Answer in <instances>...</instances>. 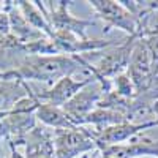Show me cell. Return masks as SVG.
Masks as SVG:
<instances>
[{"instance_id": "cell-22", "label": "cell", "mask_w": 158, "mask_h": 158, "mask_svg": "<svg viewBox=\"0 0 158 158\" xmlns=\"http://www.w3.org/2000/svg\"><path fill=\"white\" fill-rule=\"evenodd\" d=\"M3 138H2V135H0V158H5V153H3Z\"/></svg>"}, {"instance_id": "cell-16", "label": "cell", "mask_w": 158, "mask_h": 158, "mask_svg": "<svg viewBox=\"0 0 158 158\" xmlns=\"http://www.w3.org/2000/svg\"><path fill=\"white\" fill-rule=\"evenodd\" d=\"M16 5L21 10V13L24 15V18L27 19V22L32 25L33 29H36L38 32H41L43 35H46L48 38L52 40L54 36V30H52L51 24L46 18L44 13V6L43 2H27V0H16Z\"/></svg>"}, {"instance_id": "cell-11", "label": "cell", "mask_w": 158, "mask_h": 158, "mask_svg": "<svg viewBox=\"0 0 158 158\" xmlns=\"http://www.w3.org/2000/svg\"><path fill=\"white\" fill-rule=\"evenodd\" d=\"M85 85H89V84L79 82L76 79H73L71 76H67V77L59 79L54 85H51L46 90L35 92V97L41 103H48V104H52V106L63 108L65 104H67L79 90H82Z\"/></svg>"}, {"instance_id": "cell-20", "label": "cell", "mask_w": 158, "mask_h": 158, "mask_svg": "<svg viewBox=\"0 0 158 158\" xmlns=\"http://www.w3.org/2000/svg\"><path fill=\"white\" fill-rule=\"evenodd\" d=\"M10 150H11V155H10V158H25L19 150H18V147L15 146V144H10Z\"/></svg>"}, {"instance_id": "cell-7", "label": "cell", "mask_w": 158, "mask_h": 158, "mask_svg": "<svg viewBox=\"0 0 158 158\" xmlns=\"http://www.w3.org/2000/svg\"><path fill=\"white\" fill-rule=\"evenodd\" d=\"M127 74L133 81L138 94H142L147 89H150L152 84L156 81L153 77V73H152L150 54H149L147 46H146L142 38H138L135 46H133L131 57H130L128 67H127Z\"/></svg>"}, {"instance_id": "cell-13", "label": "cell", "mask_w": 158, "mask_h": 158, "mask_svg": "<svg viewBox=\"0 0 158 158\" xmlns=\"http://www.w3.org/2000/svg\"><path fill=\"white\" fill-rule=\"evenodd\" d=\"M32 94V87L29 82L19 79H3L0 77V112L8 114L13 106L22 98Z\"/></svg>"}, {"instance_id": "cell-18", "label": "cell", "mask_w": 158, "mask_h": 158, "mask_svg": "<svg viewBox=\"0 0 158 158\" xmlns=\"http://www.w3.org/2000/svg\"><path fill=\"white\" fill-rule=\"evenodd\" d=\"M144 43L147 46V51L150 54V60H152V73L153 77L158 79V25L155 29H146L142 32Z\"/></svg>"}, {"instance_id": "cell-1", "label": "cell", "mask_w": 158, "mask_h": 158, "mask_svg": "<svg viewBox=\"0 0 158 158\" xmlns=\"http://www.w3.org/2000/svg\"><path fill=\"white\" fill-rule=\"evenodd\" d=\"M84 63V56H32L27 54L15 70L0 73L3 79L19 81H40L48 85H54L59 79L73 76Z\"/></svg>"}, {"instance_id": "cell-19", "label": "cell", "mask_w": 158, "mask_h": 158, "mask_svg": "<svg viewBox=\"0 0 158 158\" xmlns=\"http://www.w3.org/2000/svg\"><path fill=\"white\" fill-rule=\"evenodd\" d=\"M111 84H112V90L123 98H135L138 95L136 87L133 81L130 79V76L127 74V71L117 74L114 79H111Z\"/></svg>"}, {"instance_id": "cell-24", "label": "cell", "mask_w": 158, "mask_h": 158, "mask_svg": "<svg viewBox=\"0 0 158 158\" xmlns=\"http://www.w3.org/2000/svg\"><path fill=\"white\" fill-rule=\"evenodd\" d=\"M82 158H87V155H82Z\"/></svg>"}, {"instance_id": "cell-8", "label": "cell", "mask_w": 158, "mask_h": 158, "mask_svg": "<svg viewBox=\"0 0 158 158\" xmlns=\"http://www.w3.org/2000/svg\"><path fill=\"white\" fill-rule=\"evenodd\" d=\"M153 127H156V122L138 125V123H131V122L125 120L122 123H117V125L103 128V130H89V135L94 139V142L97 144V149H98L101 146H117V144H123V142L130 141L131 138L138 136L141 131L153 128Z\"/></svg>"}, {"instance_id": "cell-14", "label": "cell", "mask_w": 158, "mask_h": 158, "mask_svg": "<svg viewBox=\"0 0 158 158\" xmlns=\"http://www.w3.org/2000/svg\"><path fill=\"white\" fill-rule=\"evenodd\" d=\"M8 16H10V30H11L10 35H13L22 44L36 41V40H41V38L46 36L41 32H38L36 29H33L32 25L27 22V19L24 18L21 10L18 8L16 2H10Z\"/></svg>"}, {"instance_id": "cell-4", "label": "cell", "mask_w": 158, "mask_h": 158, "mask_svg": "<svg viewBox=\"0 0 158 158\" xmlns=\"http://www.w3.org/2000/svg\"><path fill=\"white\" fill-rule=\"evenodd\" d=\"M54 133L56 158H76L97 149V144L90 138L85 127L71 130H52Z\"/></svg>"}, {"instance_id": "cell-3", "label": "cell", "mask_w": 158, "mask_h": 158, "mask_svg": "<svg viewBox=\"0 0 158 158\" xmlns=\"http://www.w3.org/2000/svg\"><path fill=\"white\" fill-rule=\"evenodd\" d=\"M138 38L141 36H127L123 43L104 49V54L98 57V62L92 63L95 74L101 82L111 81L117 74L127 71L128 62L131 57V51H133V46Z\"/></svg>"}, {"instance_id": "cell-2", "label": "cell", "mask_w": 158, "mask_h": 158, "mask_svg": "<svg viewBox=\"0 0 158 158\" xmlns=\"http://www.w3.org/2000/svg\"><path fill=\"white\" fill-rule=\"evenodd\" d=\"M90 6L95 10L98 18L106 22V30L111 27L123 30L128 36H142V32L146 30V21L144 18L139 19L131 13L122 2L117 0H89Z\"/></svg>"}, {"instance_id": "cell-17", "label": "cell", "mask_w": 158, "mask_h": 158, "mask_svg": "<svg viewBox=\"0 0 158 158\" xmlns=\"http://www.w3.org/2000/svg\"><path fill=\"white\" fill-rule=\"evenodd\" d=\"M127 118L115 111L104 109V108H95L94 111H90L87 115H84L81 120L77 122V127L92 125L94 130H103V128H108V127H112V125H117V123H122Z\"/></svg>"}, {"instance_id": "cell-12", "label": "cell", "mask_w": 158, "mask_h": 158, "mask_svg": "<svg viewBox=\"0 0 158 158\" xmlns=\"http://www.w3.org/2000/svg\"><path fill=\"white\" fill-rule=\"evenodd\" d=\"M25 158H56L54 133L41 123L36 125L24 139Z\"/></svg>"}, {"instance_id": "cell-23", "label": "cell", "mask_w": 158, "mask_h": 158, "mask_svg": "<svg viewBox=\"0 0 158 158\" xmlns=\"http://www.w3.org/2000/svg\"><path fill=\"white\" fill-rule=\"evenodd\" d=\"M3 115H5V114H2V112H0V120H2V117H3Z\"/></svg>"}, {"instance_id": "cell-9", "label": "cell", "mask_w": 158, "mask_h": 158, "mask_svg": "<svg viewBox=\"0 0 158 158\" xmlns=\"http://www.w3.org/2000/svg\"><path fill=\"white\" fill-rule=\"evenodd\" d=\"M101 158H158V139L150 138H131L130 142L117 146H101L98 147Z\"/></svg>"}, {"instance_id": "cell-6", "label": "cell", "mask_w": 158, "mask_h": 158, "mask_svg": "<svg viewBox=\"0 0 158 158\" xmlns=\"http://www.w3.org/2000/svg\"><path fill=\"white\" fill-rule=\"evenodd\" d=\"M111 89H112L111 81L92 82V84L85 85L82 90H79L77 94L63 106V111L70 115L73 123L77 127V122L81 120L84 115H87L90 111H94L97 108L98 101L101 100V97L106 94V92H109Z\"/></svg>"}, {"instance_id": "cell-10", "label": "cell", "mask_w": 158, "mask_h": 158, "mask_svg": "<svg viewBox=\"0 0 158 158\" xmlns=\"http://www.w3.org/2000/svg\"><path fill=\"white\" fill-rule=\"evenodd\" d=\"M38 125L35 114H18V112H8L0 120V135L8 144L22 146L24 139L30 131Z\"/></svg>"}, {"instance_id": "cell-5", "label": "cell", "mask_w": 158, "mask_h": 158, "mask_svg": "<svg viewBox=\"0 0 158 158\" xmlns=\"http://www.w3.org/2000/svg\"><path fill=\"white\" fill-rule=\"evenodd\" d=\"M44 13L54 32H70L81 38H85V30L94 25V21L76 18L70 13L71 2H44Z\"/></svg>"}, {"instance_id": "cell-15", "label": "cell", "mask_w": 158, "mask_h": 158, "mask_svg": "<svg viewBox=\"0 0 158 158\" xmlns=\"http://www.w3.org/2000/svg\"><path fill=\"white\" fill-rule=\"evenodd\" d=\"M35 117L36 120L46 128L51 130H71V128H77L73 120L70 118V115L63 111V108L59 106H52L48 103H41L40 101L38 108L35 111Z\"/></svg>"}, {"instance_id": "cell-21", "label": "cell", "mask_w": 158, "mask_h": 158, "mask_svg": "<svg viewBox=\"0 0 158 158\" xmlns=\"http://www.w3.org/2000/svg\"><path fill=\"white\" fill-rule=\"evenodd\" d=\"M153 112H155V122H156V127H158V100L153 104Z\"/></svg>"}]
</instances>
